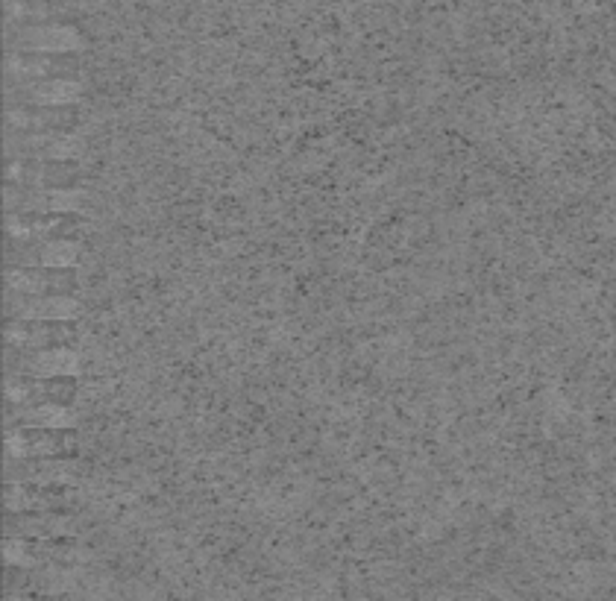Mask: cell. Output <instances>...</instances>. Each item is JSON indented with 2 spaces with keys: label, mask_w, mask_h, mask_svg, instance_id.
Here are the masks:
<instances>
[{
  "label": "cell",
  "mask_w": 616,
  "mask_h": 601,
  "mask_svg": "<svg viewBox=\"0 0 616 601\" xmlns=\"http://www.w3.org/2000/svg\"><path fill=\"white\" fill-rule=\"evenodd\" d=\"M18 47L24 50H42V53H65V50H77L83 47V36L74 27H62V24H44V27H30L21 33Z\"/></svg>",
  "instance_id": "3"
},
{
  "label": "cell",
  "mask_w": 616,
  "mask_h": 601,
  "mask_svg": "<svg viewBox=\"0 0 616 601\" xmlns=\"http://www.w3.org/2000/svg\"><path fill=\"white\" fill-rule=\"evenodd\" d=\"M74 338L71 320H18L6 326V341L15 349H50V346L68 344Z\"/></svg>",
  "instance_id": "1"
},
{
  "label": "cell",
  "mask_w": 616,
  "mask_h": 601,
  "mask_svg": "<svg viewBox=\"0 0 616 601\" xmlns=\"http://www.w3.org/2000/svg\"><path fill=\"white\" fill-rule=\"evenodd\" d=\"M6 285L18 297H47V294H68L74 288V279L65 273H47V270H9Z\"/></svg>",
  "instance_id": "2"
},
{
  "label": "cell",
  "mask_w": 616,
  "mask_h": 601,
  "mask_svg": "<svg viewBox=\"0 0 616 601\" xmlns=\"http://www.w3.org/2000/svg\"><path fill=\"white\" fill-rule=\"evenodd\" d=\"M80 311L77 300L65 294H47V297H33L24 300L18 308H12V317L18 320H74Z\"/></svg>",
  "instance_id": "5"
},
{
  "label": "cell",
  "mask_w": 616,
  "mask_h": 601,
  "mask_svg": "<svg viewBox=\"0 0 616 601\" xmlns=\"http://www.w3.org/2000/svg\"><path fill=\"white\" fill-rule=\"evenodd\" d=\"M77 258H80L77 241H65V238L47 241L36 253V261L44 264V267H71V264H77Z\"/></svg>",
  "instance_id": "9"
},
{
  "label": "cell",
  "mask_w": 616,
  "mask_h": 601,
  "mask_svg": "<svg viewBox=\"0 0 616 601\" xmlns=\"http://www.w3.org/2000/svg\"><path fill=\"white\" fill-rule=\"evenodd\" d=\"M24 147L33 150L39 159H53V162H65V159H77V153L83 150V141L77 135H62V132H44V135H30L24 138Z\"/></svg>",
  "instance_id": "6"
},
{
  "label": "cell",
  "mask_w": 616,
  "mask_h": 601,
  "mask_svg": "<svg viewBox=\"0 0 616 601\" xmlns=\"http://www.w3.org/2000/svg\"><path fill=\"white\" fill-rule=\"evenodd\" d=\"M3 558L9 560V563H15V566H30L33 563V552H30V546L24 540H6L3 543Z\"/></svg>",
  "instance_id": "10"
},
{
  "label": "cell",
  "mask_w": 616,
  "mask_h": 601,
  "mask_svg": "<svg viewBox=\"0 0 616 601\" xmlns=\"http://www.w3.org/2000/svg\"><path fill=\"white\" fill-rule=\"evenodd\" d=\"M80 358L71 346H50L36 349L30 358H24V373L36 379H53V376H71L77 373Z\"/></svg>",
  "instance_id": "4"
},
{
  "label": "cell",
  "mask_w": 616,
  "mask_h": 601,
  "mask_svg": "<svg viewBox=\"0 0 616 601\" xmlns=\"http://www.w3.org/2000/svg\"><path fill=\"white\" fill-rule=\"evenodd\" d=\"M24 426H39V429H65L74 423V411L65 408L62 402H36L21 414Z\"/></svg>",
  "instance_id": "8"
},
{
  "label": "cell",
  "mask_w": 616,
  "mask_h": 601,
  "mask_svg": "<svg viewBox=\"0 0 616 601\" xmlns=\"http://www.w3.org/2000/svg\"><path fill=\"white\" fill-rule=\"evenodd\" d=\"M80 91H83V88L77 86L74 80L53 77V80H36L24 94H27V100L36 103V106H68V103H77Z\"/></svg>",
  "instance_id": "7"
}]
</instances>
